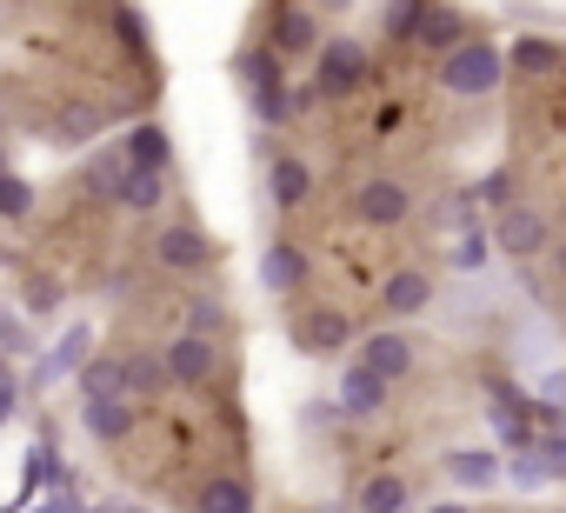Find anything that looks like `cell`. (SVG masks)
Instances as JSON below:
<instances>
[{"instance_id":"obj_1","label":"cell","mask_w":566,"mask_h":513,"mask_svg":"<svg viewBox=\"0 0 566 513\" xmlns=\"http://www.w3.org/2000/svg\"><path fill=\"white\" fill-rule=\"evenodd\" d=\"M500 81H506V48H493V41H480V34H473L460 54L440 61V87H447L453 101H486Z\"/></svg>"},{"instance_id":"obj_2","label":"cell","mask_w":566,"mask_h":513,"mask_svg":"<svg viewBox=\"0 0 566 513\" xmlns=\"http://www.w3.org/2000/svg\"><path fill=\"white\" fill-rule=\"evenodd\" d=\"M367 74H374V54H367V41H354V34H334V41L321 48V61H314V87H321L327 101L360 94Z\"/></svg>"},{"instance_id":"obj_3","label":"cell","mask_w":566,"mask_h":513,"mask_svg":"<svg viewBox=\"0 0 566 513\" xmlns=\"http://www.w3.org/2000/svg\"><path fill=\"white\" fill-rule=\"evenodd\" d=\"M87 367H94V321H67V327L54 334V347L41 354L34 380H41V387H54V380H81Z\"/></svg>"},{"instance_id":"obj_4","label":"cell","mask_w":566,"mask_h":513,"mask_svg":"<svg viewBox=\"0 0 566 513\" xmlns=\"http://www.w3.org/2000/svg\"><path fill=\"white\" fill-rule=\"evenodd\" d=\"M354 360H360V367H374V374L394 387V380H407V374H413L420 347H413V334H400V327H380V334H367V341H360V354H354Z\"/></svg>"},{"instance_id":"obj_5","label":"cell","mask_w":566,"mask_h":513,"mask_svg":"<svg viewBox=\"0 0 566 513\" xmlns=\"http://www.w3.org/2000/svg\"><path fill=\"white\" fill-rule=\"evenodd\" d=\"M440 473H447L460 493H493V486L506 480V460L486 453V447H453V453H440Z\"/></svg>"},{"instance_id":"obj_6","label":"cell","mask_w":566,"mask_h":513,"mask_svg":"<svg viewBox=\"0 0 566 513\" xmlns=\"http://www.w3.org/2000/svg\"><path fill=\"white\" fill-rule=\"evenodd\" d=\"M154 261L174 268V274H200V268H213V240L200 227H160L154 233Z\"/></svg>"},{"instance_id":"obj_7","label":"cell","mask_w":566,"mask_h":513,"mask_svg":"<svg viewBox=\"0 0 566 513\" xmlns=\"http://www.w3.org/2000/svg\"><path fill=\"white\" fill-rule=\"evenodd\" d=\"M427 307H433V274H427V268H394V274L380 281V314L413 321V314H427Z\"/></svg>"},{"instance_id":"obj_8","label":"cell","mask_w":566,"mask_h":513,"mask_svg":"<svg viewBox=\"0 0 566 513\" xmlns=\"http://www.w3.org/2000/svg\"><path fill=\"white\" fill-rule=\"evenodd\" d=\"M294 347L301 354H340V347H354V321L340 307H314L294 321Z\"/></svg>"},{"instance_id":"obj_9","label":"cell","mask_w":566,"mask_h":513,"mask_svg":"<svg viewBox=\"0 0 566 513\" xmlns=\"http://www.w3.org/2000/svg\"><path fill=\"white\" fill-rule=\"evenodd\" d=\"M493 247H506L513 261H533V253L546 247V213H533V207H506V213L493 220Z\"/></svg>"},{"instance_id":"obj_10","label":"cell","mask_w":566,"mask_h":513,"mask_svg":"<svg viewBox=\"0 0 566 513\" xmlns=\"http://www.w3.org/2000/svg\"><path fill=\"white\" fill-rule=\"evenodd\" d=\"M266 48L273 54H314L321 61V21L307 14V8H273V34H266Z\"/></svg>"},{"instance_id":"obj_11","label":"cell","mask_w":566,"mask_h":513,"mask_svg":"<svg viewBox=\"0 0 566 513\" xmlns=\"http://www.w3.org/2000/svg\"><path fill=\"white\" fill-rule=\"evenodd\" d=\"M354 213H360L367 227H400V220L413 213V193H407L400 180H367V187L354 193Z\"/></svg>"},{"instance_id":"obj_12","label":"cell","mask_w":566,"mask_h":513,"mask_svg":"<svg viewBox=\"0 0 566 513\" xmlns=\"http://www.w3.org/2000/svg\"><path fill=\"white\" fill-rule=\"evenodd\" d=\"M334 400H340L347 420H374V413L387 407V380H380L374 367L354 360V367H340V394H334Z\"/></svg>"},{"instance_id":"obj_13","label":"cell","mask_w":566,"mask_h":513,"mask_svg":"<svg viewBox=\"0 0 566 513\" xmlns=\"http://www.w3.org/2000/svg\"><path fill=\"white\" fill-rule=\"evenodd\" d=\"M87 193H101V200H120L127 193V180H134V154H127V140H114V147H101L94 160H87Z\"/></svg>"},{"instance_id":"obj_14","label":"cell","mask_w":566,"mask_h":513,"mask_svg":"<svg viewBox=\"0 0 566 513\" xmlns=\"http://www.w3.org/2000/svg\"><path fill=\"white\" fill-rule=\"evenodd\" d=\"M167 380H180V387H207L213 380V341H193V334H180V341H167Z\"/></svg>"},{"instance_id":"obj_15","label":"cell","mask_w":566,"mask_h":513,"mask_svg":"<svg viewBox=\"0 0 566 513\" xmlns=\"http://www.w3.org/2000/svg\"><path fill=\"white\" fill-rule=\"evenodd\" d=\"M307 281V253L294 247V240H273L266 253H260V287L266 294H294Z\"/></svg>"},{"instance_id":"obj_16","label":"cell","mask_w":566,"mask_h":513,"mask_svg":"<svg viewBox=\"0 0 566 513\" xmlns=\"http://www.w3.org/2000/svg\"><path fill=\"white\" fill-rule=\"evenodd\" d=\"M453 227H460L453 233V274H480L486 253H493V227H480V213H467V207L453 213Z\"/></svg>"},{"instance_id":"obj_17","label":"cell","mask_w":566,"mask_h":513,"mask_svg":"<svg viewBox=\"0 0 566 513\" xmlns=\"http://www.w3.org/2000/svg\"><path fill=\"white\" fill-rule=\"evenodd\" d=\"M266 187H273V207H280V213H294V207L314 193V174H307V160H294V154H273Z\"/></svg>"},{"instance_id":"obj_18","label":"cell","mask_w":566,"mask_h":513,"mask_svg":"<svg viewBox=\"0 0 566 513\" xmlns=\"http://www.w3.org/2000/svg\"><path fill=\"white\" fill-rule=\"evenodd\" d=\"M467 41H473V34H467V14H460V8H427V14H420V48H440V61L460 54Z\"/></svg>"},{"instance_id":"obj_19","label":"cell","mask_w":566,"mask_h":513,"mask_svg":"<svg viewBox=\"0 0 566 513\" xmlns=\"http://www.w3.org/2000/svg\"><path fill=\"white\" fill-rule=\"evenodd\" d=\"M127 154H134V174H167V160H174V134H167L160 121H140V127L127 134Z\"/></svg>"},{"instance_id":"obj_20","label":"cell","mask_w":566,"mask_h":513,"mask_svg":"<svg viewBox=\"0 0 566 513\" xmlns=\"http://www.w3.org/2000/svg\"><path fill=\"white\" fill-rule=\"evenodd\" d=\"M233 74L247 81V101H266V94H287V87H280V54H273V48H247V54L233 61Z\"/></svg>"},{"instance_id":"obj_21","label":"cell","mask_w":566,"mask_h":513,"mask_svg":"<svg viewBox=\"0 0 566 513\" xmlns=\"http://www.w3.org/2000/svg\"><path fill=\"white\" fill-rule=\"evenodd\" d=\"M559 61H566V54H559V41H546V34H520V41L506 48V67L526 74V81H533V74H553Z\"/></svg>"},{"instance_id":"obj_22","label":"cell","mask_w":566,"mask_h":513,"mask_svg":"<svg viewBox=\"0 0 566 513\" xmlns=\"http://www.w3.org/2000/svg\"><path fill=\"white\" fill-rule=\"evenodd\" d=\"M101 127H107V114H101L94 101H67V107L54 114V140H61V147H87Z\"/></svg>"},{"instance_id":"obj_23","label":"cell","mask_w":566,"mask_h":513,"mask_svg":"<svg viewBox=\"0 0 566 513\" xmlns=\"http://www.w3.org/2000/svg\"><path fill=\"white\" fill-rule=\"evenodd\" d=\"M81 427L94 440H127L134 433V400H94V407H81Z\"/></svg>"},{"instance_id":"obj_24","label":"cell","mask_w":566,"mask_h":513,"mask_svg":"<svg viewBox=\"0 0 566 513\" xmlns=\"http://www.w3.org/2000/svg\"><path fill=\"white\" fill-rule=\"evenodd\" d=\"M94 400H127V360H94L81 374V407H94Z\"/></svg>"},{"instance_id":"obj_25","label":"cell","mask_w":566,"mask_h":513,"mask_svg":"<svg viewBox=\"0 0 566 513\" xmlns=\"http://www.w3.org/2000/svg\"><path fill=\"white\" fill-rule=\"evenodd\" d=\"M360 513H407V480L400 473H367L360 480Z\"/></svg>"},{"instance_id":"obj_26","label":"cell","mask_w":566,"mask_h":513,"mask_svg":"<svg viewBox=\"0 0 566 513\" xmlns=\"http://www.w3.org/2000/svg\"><path fill=\"white\" fill-rule=\"evenodd\" d=\"M200 513H253V486H247L240 473H220V480H207Z\"/></svg>"},{"instance_id":"obj_27","label":"cell","mask_w":566,"mask_h":513,"mask_svg":"<svg viewBox=\"0 0 566 513\" xmlns=\"http://www.w3.org/2000/svg\"><path fill=\"white\" fill-rule=\"evenodd\" d=\"M506 480H513L520 493H533V486H546V480H553V460H546V447L533 440L526 453H513V460H506Z\"/></svg>"},{"instance_id":"obj_28","label":"cell","mask_w":566,"mask_h":513,"mask_svg":"<svg viewBox=\"0 0 566 513\" xmlns=\"http://www.w3.org/2000/svg\"><path fill=\"white\" fill-rule=\"evenodd\" d=\"M160 200H167V174H134V180H127V193H120L114 207H127V213H154Z\"/></svg>"},{"instance_id":"obj_29","label":"cell","mask_w":566,"mask_h":513,"mask_svg":"<svg viewBox=\"0 0 566 513\" xmlns=\"http://www.w3.org/2000/svg\"><path fill=\"white\" fill-rule=\"evenodd\" d=\"M420 14H427V0L387 8V14H380V34H387V41H420Z\"/></svg>"},{"instance_id":"obj_30","label":"cell","mask_w":566,"mask_h":513,"mask_svg":"<svg viewBox=\"0 0 566 513\" xmlns=\"http://www.w3.org/2000/svg\"><path fill=\"white\" fill-rule=\"evenodd\" d=\"M160 380H167V360L160 354H134L127 360V394H154Z\"/></svg>"},{"instance_id":"obj_31","label":"cell","mask_w":566,"mask_h":513,"mask_svg":"<svg viewBox=\"0 0 566 513\" xmlns=\"http://www.w3.org/2000/svg\"><path fill=\"white\" fill-rule=\"evenodd\" d=\"M220 327H227L220 301H193V307H187V334H193V341H220Z\"/></svg>"},{"instance_id":"obj_32","label":"cell","mask_w":566,"mask_h":513,"mask_svg":"<svg viewBox=\"0 0 566 513\" xmlns=\"http://www.w3.org/2000/svg\"><path fill=\"white\" fill-rule=\"evenodd\" d=\"M61 301H67V287H61L54 274H34V281H28V314H54Z\"/></svg>"},{"instance_id":"obj_33","label":"cell","mask_w":566,"mask_h":513,"mask_svg":"<svg viewBox=\"0 0 566 513\" xmlns=\"http://www.w3.org/2000/svg\"><path fill=\"white\" fill-rule=\"evenodd\" d=\"M0 347H8V367H21V360H28V347H34V341H28V321H21V314L0 321Z\"/></svg>"},{"instance_id":"obj_34","label":"cell","mask_w":566,"mask_h":513,"mask_svg":"<svg viewBox=\"0 0 566 513\" xmlns=\"http://www.w3.org/2000/svg\"><path fill=\"white\" fill-rule=\"evenodd\" d=\"M21 400H28V380H21V367H0V413H21Z\"/></svg>"},{"instance_id":"obj_35","label":"cell","mask_w":566,"mask_h":513,"mask_svg":"<svg viewBox=\"0 0 566 513\" xmlns=\"http://www.w3.org/2000/svg\"><path fill=\"white\" fill-rule=\"evenodd\" d=\"M0 213H8V220H28L34 213V187L21 174H8V207H0Z\"/></svg>"},{"instance_id":"obj_36","label":"cell","mask_w":566,"mask_h":513,"mask_svg":"<svg viewBox=\"0 0 566 513\" xmlns=\"http://www.w3.org/2000/svg\"><path fill=\"white\" fill-rule=\"evenodd\" d=\"M546 460H553V480H566V433H539Z\"/></svg>"},{"instance_id":"obj_37","label":"cell","mask_w":566,"mask_h":513,"mask_svg":"<svg viewBox=\"0 0 566 513\" xmlns=\"http://www.w3.org/2000/svg\"><path fill=\"white\" fill-rule=\"evenodd\" d=\"M539 394H546V407H559V400H566V367H553V374L539 380Z\"/></svg>"},{"instance_id":"obj_38","label":"cell","mask_w":566,"mask_h":513,"mask_svg":"<svg viewBox=\"0 0 566 513\" xmlns=\"http://www.w3.org/2000/svg\"><path fill=\"white\" fill-rule=\"evenodd\" d=\"M480 200H486V207H500V213H506V174H493V180H486V187H480Z\"/></svg>"},{"instance_id":"obj_39","label":"cell","mask_w":566,"mask_h":513,"mask_svg":"<svg viewBox=\"0 0 566 513\" xmlns=\"http://www.w3.org/2000/svg\"><path fill=\"white\" fill-rule=\"evenodd\" d=\"M427 513H467V506H460V500H440V506H427Z\"/></svg>"},{"instance_id":"obj_40","label":"cell","mask_w":566,"mask_h":513,"mask_svg":"<svg viewBox=\"0 0 566 513\" xmlns=\"http://www.w3.org/2000/svg\"><path fill=\"white\" fill-rule=\"evenodd\" d=\"M559 274H566V247H559Z\"/></svg>"}]
</instances>
